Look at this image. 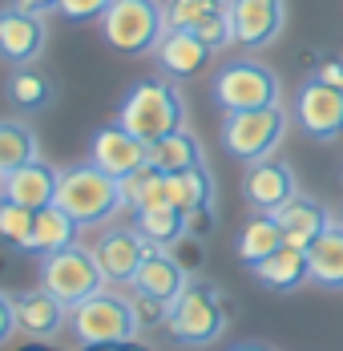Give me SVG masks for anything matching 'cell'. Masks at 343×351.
I'll return each instance as SVG.
<instances>
[{
    "mask_svg": "<svg viewBox=\"0 0 343 351\" xmlns=\"http://www.w3.org/2000/svg\"><path fill=\"white\" fill-rule=\"evenodd\" d=\"M117 121L141 141H158L186 125V97L166 77H145L121 97Z\"/></svg>",
    "mask_w": 343,
    "mask_h": 351,
    "instance_id": "1",
    "label": "cell"
},
{
    "mask_svg": "<svg viewBox=\"0 0 343 351\" xmlns=\"http://www.w3.org/2000/svg\"><path fill=\"white\" fill-rule=\"evenodd\" d=\"M166 331H170L174 343L182 348H210L222 339L226 331V303H222V291L214 282H190L170 307L166 319Z\"/></svg>",
    "mask_w": 343,
    "mask_h": 351,
    "instance_id": "2",
    "label": "cell"
},
{
    "mask_svg": "<svg viewBox=\"0 0 343 351\" xmlns=\"http://www.w3.org/2000/svg\"><path fill=\"white\" fill-rule=\"evenodd\" d=\"M57 202L65 206L81 226H102L113 214L126 206L121 198V178L105 174L102 166H69L61 170V190H57Z\"/></svg>",
    "mask_w": 343,
    "mask_h": 351,
    "instance_id": "3",
    "label": "cell"
},
{
    "mask_svg": "<svg viewBox=\"0 0 343 351\" xmlns=\"http://www.w3.org/2000/svg\"><path fill=\"white\" fill-rule=\"evenodd\" d=\"M73 335L85 348H109V343H126L141 331V319L134 311L130 295H113V291H97L85 303H77L69 311Z\"/></svg>",
    "mask_w": 343,
    "mask_h": 351,
    "instance_id": "4",
    "label": "cell"
},
{
    "mask_svg": "<svg viewBox=\"0 0 343 351\" xmlns=\"http://www.w3.org/2000/svg\"><path fill=\"white\" fill-rule=\"evenodd\" d=\"M166 4L162 0H113L102 16V33L117 53H158L166 36Z\"/></svg>",
    "mask_w": 343,
    "mask_h": 351,
    "instance_id": "5",
    "label": "cell"
},
{
    "mask_svg": "<svg viewBox=\"0 0 343 351\" xmlns=\"http://www.w3.org/2000/svg\"><path fill=\"white\" fill-rule=\"evenodd\" d=\"M210 93H214V106L222 113H242V109L279 106L283 85H279V73L271 65L242 57V61H226L222 69L214 73Z\"/></svg>",
    "mask_w": 343,
    "mask_h": 351,
    "instance_id": "6",
    "label": "cell"
},
{
    "mask_svg": "<svg viewBox=\"0 0 343 351\" xmlns=\"http://www.w3.org/2000/svg\"><path fill=\"white\" fill-rule=\"evenodd\" d=\"M287 134V109L283 106H263V109H242L226 113L222 121V149L239 162H267L274 149L283 145Z\"/></svg>",
    "mask_w": 343,
    "mask_h": 351,
    "instance_id": "7",
    "label": "cell"
},
{
    "mask_svg": "<svg viewBox=\"0 0 343 351\" xmlns=\"http://www.w3.org/2000/svg\"><path fill=\"white\" fill-rule=\"evenodd\" d=\"M105 271L97 263L93 250L85 246H65V250H53V254H40V287L53 291L65 307H77L85 303L89 295L105 291Z\"/></svg>",
    "mask_w": 343,
    "mask_h": 351,
    "instance_id": "8",
    "label": "cell"
},
{
    "mask_svg": "<svg viewBox=\"0 0 343 351\" xmlns=\"http://www.w3.org/2000/svg\"><path fill=\"white\" fill-rule=\"evenodd\" d=\"M295 121L315 141H340L343 138V89L311 77L295 93Z\"/></svg>",
    "mask_w": 343,
    "mask_h": 351,
    "instance_id": "9",
    "label": "cell"
},
{
    "mask_svg": "<svg viewBox=\"0 0 343 351\" xmlns=\"http://www.w3.org/2000/svg\"><path fill=\"white\" fill-rule=\"evenodd\" d=\"M230 25H235V45L267 49L283 36L287 0H230Z\"/></svg>",
    "mask_w": 343,
    "mask_h": 351,
    "instance_id": "10",
    "label": "cell"
},
{
    "mask_svg": "<svg viewBox=\"0 0 343 351\" xmlns=\"http://www.w3.org/2000/svg\"><path fill=\"white\" fill-rule=\"evenodd\" d=\"M145 149H150V141H141L137 134H130L121 121H109L89 141V162L102 166L105 174L126 178V174H134V170L145 166Z\"/></svg>",
    "mask_w": 343,
    "mask_h": 351,
    "instance_id": "11",
    "label": "cell"
},
{
    "mask_svg": "<svg viewBox=\"0 0 343 351\" xmlns=\"http://www.w3.org/2000/svg\"><path fill=\"white\" fill-rule=\"evenodd\" d=\"M154 250V243L141 234V230H130V226H117V230H105L97 246H93V254H97V263H102L105 279L109 282H134L137 267L145 263V254Z\"/></svg>",
    "mask_w": 343,
    "mask_h": 351,
    "instance_id": "12",
    "label": "cell"
},
{
    "mask_svg": "<svg viewBox=\"0 0 343 351\" xmlns=\"http://www.w3.org/2000/svg\"><path fill=\"white\" fill-rule=\"evenodd\" d=\"M57 190H61V170H53V166L40 162V158L16 166V170H8V174H0V194H4L8 202L29 206V210L53 206V202H57Z\"/></svg>",
    "mask_w": 343,
    "mask_h": 351,
    "instance_id": "13",
    "label": "cell"
},
{
    "mask_svg": "<svg viewBox=\"0 0 343 351\" xmlns=\"http://www.w3.org/2000/svg\"><path fill=\"white\" fill-rule=\"evenodd\" d=\"M45 40H49L45 16L25 12L16 4L4 8V16H0V49H4L8 65H33L36 57L45 53Z\"/></svg>",
    "mask_w": 343,
    "mask_h": 351,
    "instance_id": "14",
    "label": "cell"
},
{
    "mask_svg": "<svg viewBox=\"0 0 343 351\" xmlns=\"http://www.w3.org/2000/svg\"><path fill=\"white\" fill-rule=\"evenodd\" d=\"M242 198L255 214H274L287 198H295V174L283 162H250L242 174Z\"/></svg>",
    "mask_w": 343,
    "mask_h": 351,
    "instance_id": "15",
    "label": "cell"
},
{
    "mask_svg": "<svg viewBox=\"0 0 343 351\" xmlns=\"http://www.w3.org/2000/svg\"><path fill=\"white\" fill-rule=\"evenodd\" d=\"M134 291H145V295H158V299H166V303H174L186 287H190V279H186V267H182V258H174L170 246H154L150 254H145V263L137 267L134 282H130Z\"/></svg>",
    "mask_w": 343,
    "mask_h": 351,
    "instance_id": "16",
    "label": "cell"
},
{
    "mask_svg": "<svg viewBox=\"0 0 343 351\" xmlns=\"http://www.w3.org/2000/svg\"><path fill=\"white\" fill-rule=\"evenodd\" d=\"M16 299V323H21V331L25 335H33V339H53L61 327H65V315L73 307H65L53 291H29V295H12Z\"/></svg>",
    "mask_w": 343,
    "mask_h": 351,
    "instance_id": "17",
    "label": "cell"
},
{
    "mask_svg": "<svg viewBox=\"0 0 343 351\" xmlns=\"http://www.w3.org/2000/svg\"><path fill=\"white\" fill-rule=\"evenodd\" d=\"M250 275L263 282V287H271V291H295V287H303V282L311 279L307 250H303V246L283 243L274 254H267L263 263H255Z\"/></svg>",
    "mask_w": 343,
    "mask_h": 351,
    "instance_id": "18",
    "label": "cell"
},
{
    "mask_svg": "<svg viewBox=\"0 0 343 351\" xmlns=\"http://www.w3.org/2000/svg\"><path fill=\"white\" fill-rule=\"evenodd\" d=\"M210 53L214 49L194 29H166L162 45H158V65L166 73H174V77H190V73H198L210 61Z\"/></svg>",
    "mask_w": 343,
    "mask_h": 351,
    "instance_id": "19",
    "label": "cell"
},
{
    "mask_svg": "<svg viewBox=\"0 0 343 351\" xmlns=\"http://www.w3.org/2000/svg\"><path fill=\"white\" fill-rule=\"evenodd\" d=\"M274 218H279V226H283V239L291 246H303L307 250L331 222H327V210L319 206V202H311V198H287L279 210H274Z\"/></svg>",
    "mask_w": 343,
    "mask_h": 351,
    "instance_id": "20",
    "label": "cell"
},
{
    "mask_svg": "<svg viewBox=\"0 0 343 351\" xmlns=\"http://www.w3.org/2000/svg\"><path fill=\"white\" fill-rule=\"evenodd\" d=\"M145 166H154V170H162V174H178V170L202 166V141L182 125V130H174V134H166V138L150 141Z\"/></svg>",
    "mask_w": 343,
    "mask_h": 351,
    "instance_id": "21",
    "label": "cell"
},
{
    "mask_svg": "<svg viewBox=\"0 0 343 351\" xmlns=\"http://www.w3.org/2000/svg\"><path fill=\"white\" fill-rule=\"evenodd\" d=\"M307 263H311V282H319L327 291H340L343 287V222L327 226L307 246Z\"/></svg>",
    "mask_w": 343,
    "mask_h": 351,
    "instance_id": "22",
    "label": "cell"
},
{
    "mask_svg": "<svg viewBox=\"0 0 343 351\" xmlns=\"http://www.w3.org/2000/svg\"><path fill=\"white\" fill-rule=\"evenodd\" d=\"M77 230H81V222H77V218H73L61 202H53V206L36 210L33 254H53V250H65V246H73V243H77Z\"/></svg>",
    "mask_w": 343,
    "mask_h": 351,
    "instance_id": "23",
    "label": "cell"
},
{
    "mask_svg": "<svg viewBox=\"0 0 343 351\" xmlns=\"http://www.w3.org/2000/svg\"><path fill=\"white\" fill-rule=\"evenodd\" d=\"M134 226L150 239L154 246H178L190 230H186V210H178L174 202L166 206H145V210H134Z\"/></svg>",
    "mask_w": 343,
    "mask_h": 351,
    "instance_id": "24",
    "label": "cell"
},
{
    "mask_svg": "<svg viewBox=\"0 0 343 351\" xmlns=\"http://www.w3.org/2000/svg\"><path fill=\"white\" fill-rule=\"evenodd\" d=\"M283 243H287V239H283L279 218H274V214H255L239 234V258L246 267H255V263H263L267 254H274Z\"/></svg>",
    "mask_w": 343,
    "mask_h": 351,
    "instance_id": "25",
    "label": "cell"
},
{
    "mask_svg": "<svg viewBox=\"0 0 343 351\" xmlns=\"http://www.w3.org/2000/svg\"><path fill=\"white\" fill-rule=\"evenodd\" d=\"M170 182V202L178 210H198V206H210L214 198V178L206 166H190V170H178V174H166Z\"/></svg>",
    "mask_w": 343,
    "mask_h": 351,
    "instance_id": "26",
    "label": "cell"
},
{
    "mask_svg": "<svg viewBox=\"0 0 343 351\" xmlns=\"http://www.w3.org/2000/svg\"><path fill=\"white\" fill-rule=\"evenodd\" d=\"M33 158H36L33 130H29L25 121H16V117L0 121V174H8V170L25 166V162H33Z\"/></svg>",
    "mask_w": 343,
    "mask_h": 351,
    "instance_id": "27",
    "label": "cell"
},
{
    "mask_svg": "<svg viewBox=\"0 0 343 351\" xmlns=\"http://www.w3.org/2000/svg\"><path fill=\"white\" fill-rule=\"evenodd\" d=\"M8 97L16 101L21 109H45L53 101V81L45 77L40 69H25V65H16V73L8 77Z\"/></svg>",
    "mask_w": 343,
    "mask_h": 351,
    "instance_id": "28",
    "label": "cell"
},
{
    "mask_svg": "<svg viewBox=\"0 0 343 351\" xmlns=\"http://www.w3.org/2000/svg\"><path fill=\"white\" fill-rule=\"evenodd\" d=\"M33 226H36V210L21 206V202H8V198L0 202V234H4L8 246L33 254Z\"/></svg>",
    "mask_w": 343,
    "mask_h": 351,
    "instance_id": "29",
    "label": "cell"
},
{
    "mask_svg": "<svg viewBox=\"0 0 343 351\" xmlns=\"http://www.w3.org/2000/svg\"><path fill=\"white\" fill-rule=\"evenodd\" d=\"M166 4V25L170 29H194L198 21L230 8V0H162Z\"/></svg>",
    "mask_w": 343,
    "mask_h": 351,
    "instance_id": "30",
    "label": "cell"
},
{
    "mask_svg": "<svg viewBox=\"0 0 343 351\" xmlns=\"http://www.w3.org/2000/svg\"><path fill=\"white\" fill-rule=\"evenodd\" d=\"M194 33L202 36L206 45L218 53V49H226L230 40H235V25H230V8H222V12H214V16H206L194 25Z\"/></svg>",
    "mask_w": 343,
    "mask_h": 351,
    "instance_id": "31",
    "label": "cell"
},
{
    "mask_svg": "<svg viewBox=\"0 0 343 351\" xmlns=\"http://www.w3.org/2000/svg\"><path fill=\"white\" fill-rule=\"evenodd\" d=\"M134 299V311L137 319H141V327H166V319H170V307L174 303H166V299H158V295H145V291H134L130 295Z\"/></svg>",
    "mask_w": 343,
    "mask_h": 351,
    "instance_id": "32",
    "label": "cell"
},
{
    "mask_svg": "<svg viewBox=\"0 0 343 351\" xmlns=\"http://www.w3.org/2000/svg\"><path fill=\"white\" fill-rule=\"evenodd\" d=\"M109 4L113 0H61V16L65 21H102Z\"/></svg>",
    "mask_w": 343,
    "mask_h": 351,
    "instance_id": "33",
    "label": "cell"
},
{
    "mask_svg": "<svg viewBox=\"0 0 343 351\" xmlns=\"http://www.w3.org/2000/svg\"><path fill=\"white\" fill-rule=\"evenodd\" d=\"M12 331H21V323H16V299L0 295V343H8Z\"/></svg>",
    "mask_w": 343,
    "mask_h": 351,
    "instance_id": "34",
    "label": "cell"
},
{
    "mask_svg": "<svg viewBox=\"0 0 343 351\" xmlns=\"http://www.w3.org/2000/svg\"><path fill=\"white\" fill-rule=\"evenodd\" d=\"M186 230H190V239L198 234V239H206L210 230H214V210L210 206H198V210L186 214Z\"/></svg>",
    "mask_w": 343,
    "mask_h": 351,
    "instance_id": "35",
    "label": "cell"
},
{
    "mask_svg": "<svg viewBox=\"0 0 343 351\" xmlns=\"http://www.w3.org/2000/svg\"><path fill=\"white\" fill-rule=\"evenodd\" d=\"M315 77H319V81H327V85H340V89H343V61L327 57V61L315 69Z\"/></svg>",
    "mask_w": 343,
    "mask_h": 351,
    "instance_id": "36",
    "label": "cell"
},
{
    "mask_svg": "<svg viewBox=\"0 0 343 351\" xmlns=\"http://www.w3.org/2000/svg\"><path fill=\"white\" fill-rule=\"evenodd\" d=\"M16 8L36 12V16H49V12H61V0H12Z\"/></svg>",
    "mask_w": 343,
    "mask_h": 351,
    "instance_id": "37",
    "label": "cell"
},
{
    "mask_svg": "<svg viewBox=\"0 0 343 351\" xmlns=\"http://www.w3.org/2000/svg\"><path fill=\"white\" fill-rule=\"evenodd\" d=\"M230 351H274V348H267V343H239V348H230Z\"/></svg>",
    "mask_w": 343,
    "mask_h": 351,
    "instance_id": "38",
    "label": "cell"
}]
</instances>
